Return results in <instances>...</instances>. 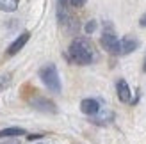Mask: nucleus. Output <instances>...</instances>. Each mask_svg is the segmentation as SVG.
<instances>
[{
  "label": "nucleus",
  "mask_w": 146,
  "mask_h": 144,
  "mask_svg": "<svg viewBox=\"0 0 146 144\" xmlns=\"http://www.w3.org/2000/svg\"><path fill=\"white\" fill-rule=\"evenodd\" d=\"M68 59L80 66H87L94 61V46L87 38H77L71 41L68 50Z\"/></svg>",
  "instance_id": "1"
},
{
  "label": "nucleus",
  "mask_w": 146,
  "mask_h": 144,
  "mask_svg": "<svg viewBox=\"0 0 146 144\" xmlns=\"http://www.w3.org/2000/svg\"><path fill=\"white\" fill-rule=\"evenodd\" d=\"M39 78L52 92H59L61 91V80H59V73H57L55 64H46V66H43L39 69Z\"/></svg>",
  "instance_id": "2"
},
{
  "label": "nucleus",
  "mask_w": 146,
  "mask_h": 144,
  "mask_svg": "<svg viewBox=\"0 0 146 144\" xmlns=\"http://www.w3.org/2000/svg\"><path fill=\"white\" fill-rule=\"evenodd\" d=\"M102 46H104L107 52L116 54L118 55V46H119V39L114 36L112 30H105L104 36H102Z\"/></svg>",
  "instance_id": "3"
},
{
  "label": "nucleus",
  "mask_w": 146,
  "mask_h": 144,
  "mask_svg": "<svg viewBox=\"0 0 146 144\" xmlns=\"http://www.w3.org/2000/svg\"><path fill=\"white\" fill-rule=\"evenodd\" d=\"M80 110L84 114H87V116H96L100 112V103L93 98H86V100L80 102Z\"/></svg>",
  "instance_id": "4"
},
{
  "label": "nucleus",
  "mask_w": 146,
  "mask_h": 144,
  "mask_svg": "<svg viewBox=\"0 0 146 144\" xmlns=\"http://www.w3.org/2000/svg\"><path fill=\"white\" fill-rule=\"evenodd\" d=\"M116 91H118V98H119V102L123 103H132V100H130V87H128V84L123 80V78H119L118 82H116Z\"/></svg>",
  "instance_id": "5"
},
{
  "label": "nucleus",
  "mask_w": 146,
  "mask_h": 144,
  "mask_svg": "<svg viewBox=\"0 0 146 144\" xmlns=\"http://www.w3.org/2000/svg\"><path fill=\"white\" fill-rule=\"evenodd\" d=\"M137 46H139V43H137L134 38H123V39L119 41V46H118V55L132 54Z\"/></svg>",
  "instance_id": "6"
},
{
  "label": "nucleus",
  "mask_w": 146,
  "mask_h": 144,
  "mask_svg": "<svg viewBox=\"0 0 146 144\" xmlns=\"http://www.w3.org/2000/svg\"><path fill=\"white\" fill-rule=\"evenodd\" d=\"M29 38H31V34H29V32H23V34H21L18 39H14V43H13V45H11L9 48H7V54H9V55L18 54L20 50L25 46V43L29 41Z\"/></svg>",
  "instance_id": "7"
},
{
  "label": "nucleus",
  "mask_w": 146,
  "mask_h": 144,
  "mask_svg": "<svg viewBox=\"0 0 146 144\" xmlns=\"http://www.w3.org/2000/svg\"><path fill=\"white\" fill-rule=\"evenodd\" d=\"M23 133H25L23 128L11 126V128H4V130H0V139H13V137H20V135H23Z\"/></svg>",
  "instance_id": "8"
},
{
  "label": "nucleus",
  "mask_w": 146,
  "mask_h": 144,
  "mask_svg": "<svg viewBox=\"0 0 146 144\" xmlns=\"http://www.w3.org/2000/svg\"><path fill=\"white\" fill-rule=\"evenodd\" d=\"M18 4L20 0H0V9L5 13H13L18 9Z\"/></svg>",
  "instance_id": "9"
},
{
  "label": "nucleus",
  "mask_w": 146,
  "mask_h": 144,
  "mask_svg": "<svg viewBox=\"0 0 146 144\" xmlns=\"http://www.w3.org/2000/svg\"><path fill=\"white\" fill-rule=\"evenodd\" d=\"M70 0H57V16H59L61 21L66 20V4Z\"/></svg>",
  "instance_id": "10"
},
{
  "label": "nucleus",
  "mask_w": 146,
  "mask_h": 144,
  "mask_svg": "<svg viewBox=\"0 0 146 144\" xmlns=\"http://www.w3.org/2000/svg\"><path fill=\"white\" fill-rule=\"evenodd\" d=\"M94 28H96V21H94V20H89V21L86 23V28H84V30H86V34H93Z\"/></svg>",
  "instance_id": "11"
},
{
  "label": "nucleus",
  "mask_w": 146,
  "mask_h": 144,
  "mask_svg": "<svg viewBox=\"0 0 146 144\" xmlns=\"http://www.w3.org/2000/svg\"><path fill=\"white\" fill-rule=\"evenodd\" d=\"M9 82H11V75H4V77H0V91L5 89L7 85H9Z\"/></svg>",
  "instance_id": "12"
},
{
  "label": "nucleus",
  "mask_w": 146,
  "mask_h": 144,
  "mask_svg": "<svg viewBox=\"0 0 146 144\" xmlns=\"http://www.w3.org/2000/svg\"><path fill=\"white\" fill-rule=\"evenodd\" d=\"M70 4H71L73 7H82V5L86 4V0H70Z\"/></svg>",
  "instance_id": "13"
},
{
  "label": "nucleus",
  "mask_w": 146,
  "mask_h": 144,
  "mask_svg": "<svg viewBox=\"0 0 146 144\" xmlns=\"http://www.w3.org/2000/svg\"><path fill=\"white\" fill-rule=\"evenodd\" d=\"M139 25H141V27H146V13H144L143 16H141V20H139Z\"/></svg>",
  "instance_id": "14"
},
{
  "label": "nucleus",
  "mask_w": 146,
  "mask_h": 144,
  "mask_svg": "<svg viewBox=\"0 0 146 144\" xmlns=\"http://www.w3.org/2000/svg\"><path fill=\"white\" fill-rule=\"evenodd\" d=\"M4 144H20V141H16V139H9V141L4 142Z\"/></svg>",
  "instance_id": "15"
},
{
  "label": "nucleus",
  "mask_w": 146,
  "mask_h": 144,
  "mask_svg": "<svg viewBox=\"0 0 146 144\" xmlns=\"http://www.w3.org/2000/svg\"><path fill=\"white\" fill-rule=\"evenodd\" d=\"M144 71H146V61H144Z\"/></svg>",
  "instance_id": "16"
}]
</instances>
